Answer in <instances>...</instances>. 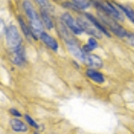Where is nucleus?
Wrapping results in <instances>:
<instances>
[{
	"mask_svg": "<svg viewBox=\"0 0 134 134\" xmlns=\"http://www.w3.org/2000/svg\"><path fill=\"white\" fill-rule=\"evenodd\" d=\"M23 8L25 10V13L29 18L30 27H31V34L35 40H38L40 38L41 34L43 33V25L41 21L40 20L38 14L34 9V7L31 5L30 1L25 0L23 2Z\"/></svg>",
	"mask_w": 134,
	"mask_h": 134,
	"instance_id": "nucleus-1",
	"label": "nucleus"
},
{
	"mask_svg": "<svg viewBox=\"0 0 134 134\" xmlns=\"http://www.w3.org/2000/svg\"><path fill=\"white\" fill-rule=\"evenodd\" d=\"M5 38L8 47L12 51L15 50L21 47V38L19 34L17 28L14 25H10L6 29L5 31Z\"/></svg>",
	"mask_w": 134,
	"mask_h": 134,
	"instance_id": "nucleus-2",
	"label": "nucleus"
},
{
	"mask_svg": "<svg viewBox=\"0 0 134 134\" xmlns=\"http://www.w3.org/2000/svg\"><path fill=\"white\" fill-rule=\"evenodd\" d=\"M98 15H99V18L101 19V21H102L107 26H108L109 29L111 30L116 36L120 37V38H124V37L126 38L127 34H128L127 31H125L122 26H120L114 20V18H113L112 16L107 15V14H105V13H103V12H99Z\"/></svg>",
	"mask_w": 134,
	"mask_h": 134,
	"instance_id": "nucleus-3",
	"label": "nucleus"
},
{
	"mask_svg": "<svg viewBox=\"0 0 134 134\" xmlns=\"http://www.w3.org/2000/svg\"><path fill=\"white\" fill-rule=\"evenodd\" d=\"M95 6L97 8H98L100 12H103L105 14H107V15L112 16L114 19H117V20L122 21V16L121 14V13L116 9L114 6L112 5L109 2H105V3H103V2H99V1H93Z\"/></svg>",
	"mask_w": 134,
	"mask_h": 134,
	"instance_id": "nucleus-4",
	"label": "nucleus"
},
{
	"mask_svg": "<svg viewBox=\"0 0 134 134\" xmlns=\"http://www.w3.org/2000/svg\"><path fill=\"white\" fill-rule=\"evenodd\" d=\"M77 21L83 32H86V33L90 34V35L97 37V38H101V31H99L96 28V26L93 24L88 19L79 18V20Z\"/></svg>",
	"mask_w": 134,
	"mask_h": 134,
	"instance_id": "nucleus-5",
	"label": "nucleus"
},
{
	"mask_svg": "<svg viewBox=\"0 0 134 134\" xmlns=\"http://www.w3.org/2000/svg\"><path fill=\"white\" fill-rule=\"evenodd\" d=\"M62 20L64 23V24H65L74 34H76V35H80V34H81L83 32V31L81 30V28L80 27L78 21H75L74 18H73L70 14L65 13V14H63Z\"/></svg>",
	"mask_w": 134,
	"mask_h": 134,
	"instance_id": "nucleus-6",
	"label": "nucleus"
},
{
	"mask_svg": "<svg viewBox=\"0 0 134 134\" xmlns=\"http://www.w3.org/2000/svg\"><path fill=\"white\" fill-rule=\"evenodd\" d=\"M83 63L90 67H91V68L95 69H99L103 66V62L100 57L95 55H90L88 53H87V55H86L85 60H84Z\"/></svg>",
	"mask_w": 134,
	"mask_h": 134,
	"instance_id": "nucleus-7",
	"label": "nucleus"
},
{
	"mask_svg": "<svg viewBox=\"0 0 134 134\" xmlns=\"http://www.w3.org/2000/svg\"><path fill=\"white\" fill-rule=\"evenodd\" d=\"M12 61L16 65H21L25 62V54L23 47H20L19 48L13 51Z\"/></svg>",
	"mask_w": 134,
	"mask_h": 134,
	"instance_id": "nucleus-8",
	"label": "nucleus"
},
{
	"mask_svg": "<svg viewBox=\"0 0 134 134\" xmlns=\"http://www.w3.org/2000/svg\"><path fill=\"white\" fill-rule=\"evenodd\" d=\"M40 40H42L45 45H47V46L50 49H52L53 51H57V49H58L57 41L54 38H52L51 36H49L47 33L43 32L41 34V36H40Z\"/></svg>",
	"mask_w": 134,
	"mask_h": 134,
	"instance_id": "nucleus-9",
	"label": "nucleus"
},
{
	"mask_svg": "<svg viewBox=\"0 0 134 134\" xmlns=\"http://www.w3.org/2000/svg\"><path fill=\"white\" fill-rule=\"evenodd\" d=\"M11 124V128L15 132H20V133H25L28 131V127L24 122H21V120H18V119L14 118L12 119L10 122Z\"/></svg>",
	"mask_w": 134,
	"mask_h": 134,
	"instance_id": "nucleus-10",
	"label": "nucleus"
},
{
	"mask_svg": "<svg viewBox=\"0 0 134 134\" xmlns=\"http://www.w3.org/2000/svg\"><path fill=\"white\" fill-rule=\"evenodd\" d=\"M86 74H87V76L90 80H92L95 82L99 84L105 82V77H104V75L101 72L94 70V69H88L87 72H86Z\"/></svg>",
	"mask_w": 134,
	"mask_h": 134,
	"instance_id": "nucleus-11",
	"label": "nucleus"
},
{
	"mask_svg": "<svg viewBox=\"0 0 134 134\" xmlns=\"http://www.w3.org/2000/svg\"><path fill=\"white\" fill-rule=\"evenodd\" d=\"M85 16H86V18L88 19V20H90V21H91V23H93V24H94L95 26H96V28L99 31H101V32H102V33H104V34H105V35H107V37H110L109 32L107 31V29H105V28L104 27V26H103L102 24H101V23H99V21H98V20H97V19L95 18L94 16L91 15V14H85Z\"/></svg>",
	"mask_w": 134,
	"mask_h": 134,
	"instance_id": "nucleus-12",
	"label": "nucleus"
},
{
	"mask_svg": "<svg viewBox=\"0 0 134 134\" xmlns=\"http://www.w3.org/2000/svg\"><path fill=\"white\" fill-rule=\"evenodd\" d=\"M41 17H42L43 21H44L45 25L47 26V29L51 30L52 28H53V21H52L50 16H49L48 12L41 9Z\"/></svg>",
	"mask_w": 134,
	"mask_h": 134,
	"instance_id": "nucleus-13",
	"label": "nucleus"
},
{
	"mask_svg": "<svg viewBox=\"0 0 134 134\" xmlns=\"http://www.w3.org/2000/svg\"><path fill=\"white\" fill-rule=\"evenodd\" d=\"M96 47H98V42H97V40L94 38H90L88 40V43L83 47V49L85 52L88 53V52L94 50Z\"/></svg>",
	"mask_w": 134,
	"mask_h": 134,
	"instance_id": "nucleus-14",
	"label": "nucleus"
},
{
	"mask_svg": "<svg viewBox=\"0 0 134 134\" xmlns=\"http://www.w3.org/2000/svg\"><path fill=\"white\" fill-rule=\"evenodd\" d=\"M117 6L120 8L121 10L124 11V13L127 15V17L131 20V21H132L134 23V11L131 8L128 7V6H124L122 5H117Z\"/></svg>",
	"mask_w": 134,
	"mask_h": 134,
	"instance_id": "nucleus-15",
	"label": "nucleus"
},
{
	"mask_svg": "<svg viewBox=\"0 0 134 134\" xmlns=\"http://www.w3.org/2000/svg\"><path fill=\"white\" fill-rule=\"evenodd\" d=\"M72 2L76 5L78 9H81V10L87 9L90 5V3L88 0H72Z\"/></svg>",
	"mask_w": 134,
	"mask_h": 134,
	"instance_id": "nucleus-16",
	"label": "nucleus"
},
{
	"mask_svg": "<svg viewBox=\"0 0 134 134\" xmlns=\"http://www.w3.org/2000/svg\"><path fill=\"white\" fill-rule=\"evenodd\" d=\"M36 2L40 6H41V9L47 11V12H49V11H52V6L49 4V2L47 0H36Z\"/></svg>",
	"mask_w": 134,
	"mask_h": 134,
	"instance_id": "nucleus-17",
	"label": "nucleus"
},
{
	"mask_svg": "<svg viewBox=\"0 0 134 134\" xmlns=\"http://www.w3.org/2000/svg\"><path fill=\"white\" fill-rule=\"evenodd\" d=\"M18 20H19V23H20L21 28V30H23V33H24L27 37H29V35L31 34V32H30L29 29H28V27L26 26L25 23L23 21V19L21 18V16H19V17H18Z\"/></svg>",
	"mask_w": 134,
	"mask_h": 134,
	"instance_id": "nucleus-18",
	"label": "nucleus"
},
{
	"mask_svg": "<svg viewBox=\"0 0 134 134\" xmlns=\"http://www.w3.org/2000/svg\"><path fill=\"white\" fill-rule=\"evenodd\" d=\"M24 118H25L26 122H27L28 124L31 125V126L34 127L35 129H40V126H38V124H37L35 121H34V119H33V118H31V116L29 115V114H25V115H24Z\"/></svg>",
	"mask_w": 134,
	"mask_h": 134,
	"instance_id": "nucleus-19",
	"label": "nucleus"
},
{
	"mask_svg": "<svg viewBox=\"0 0 134 134\" xmlns=\"http://www.w3.org/2000/svg\"><path fill=\"white\" fill-rule=\"evenodd\" d=\"M127 42L134 47V33H128L126 36Z\"/></svg>",
	"mask_w": 134,
	"mask_h": 134,
	"instance_id": "nucleus-20",
	"label": "nucleus"
},
{
	"mask_svg": "<svg viewBox=\"0 0 134 134\" xmlns=\"http://www.w3.org/2000/svg\"><path fill=\"white\" fill-rule=\"evenodd\" d=\"M10 113L12 114L13 115L16 116V117H21V114L20 112H19L18 110L14 109V108H11L10 109Z\"/></svg>",
	"mask_w": 134,
	"mask_h": 134,
	"instance_id": "nucleus-21",
	"label": "nucleus"
},
{
	"mask_svg": "<svg viewBox=\"0 0 134 134\" xmlns=\"http://www.w3.org/2000/svg\"><path fill=\"white\" fill-rule=\"evenodd\" d=\"M34 134H38V133H37V132H35V133H34Z\"/></svg>",
	"mask_w": 134,
	"mask_h": 134,
	"instance_id": "nucleus-22",
	"label": "nucleus"
}]
</instances>
